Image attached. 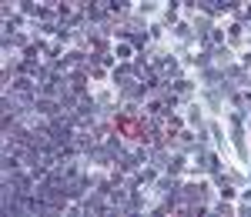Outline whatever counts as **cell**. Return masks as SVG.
Segmentation results:
<instances>
[{"instance_id": "6da1fadb", "label": "cell", "mask_w": 251, "mask_h": 217, "mask_svg": "<svg viewBox=\"0 0 251 217\" xmlns=\"http://www.w3.org/2000/svg\"><path fill=\"white\" fill-rule=\"evenodd\" d=\"M117 124H121V130H124L127 137H137V134H141V127H137V120H131V117H121Z\"/></svg>"}]
</instances>
